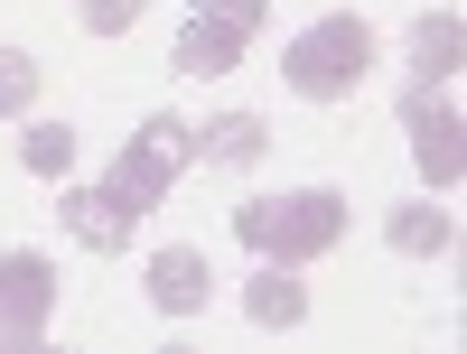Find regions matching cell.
<instances>
[{"label":"cell","mask_w":467,"mask_h":354,"mask_svg":"<svg viewBox=\"0 0 467 354\" xmlns=\"http://www.w3.org/2000/svg\"><path fill=\"white\" fill-rule=\"evenodd\" d=\"M467 56V19L458 10H420L411 19V85H449Z\"/></svg>","instance_id":"obj_9"},{"label":"cell","mask_w":467,"mask_h":354,"mask_svg":"<svg viewBox=\"0 0 467 354\" xmlns=\"http://www.w3.org/2000/svg\"><path fill=\"white\" fill-rule=\"evenodd\" d=\"M47 318H57V261L47 252H0V354L47 345Z\"/></svg>","instance_id":"obj_4"},{"label":"cell","mask_w":467,"mask_h":354,"mask_svg":"<svg viewBox=\"0 0 467 354\" xmlns=\"http://www.w3.org/2000/svg\"><path fill=\"white\" fill-rule=\"evenodd\" d=\"M140 289H150V308H160V318H206L215 261H206L197 243H160V252L140 261Z\"/></svg>","instance_id":"obj_6"},{"label":"cell","mask_w":467,"mask_h":354,"mask_svg":"<svg viewBox=\"0 0 467 354\" xmlns=\"http://www.w3.org/2000/svg\"><path fill=\"white\" fill-rule=\"evenodd\" d=\"M234 233H244V252H262V261H290V270H308V261H327V252L346 243V196H337V187L244 196V206H234Z\"/></svg>","instance_id":"obj_1"},{"label":"cell","mask_w":467,"mask_h":354,"mask_svg":"<svg viewBox=\"0 0 467 354\" xmlns=\"http://www.w3.org/2000/svg\"><path fill=\"white\" fill-rule=\"evenodd\" d=\"M244 318H253V327H271V336L308 327V280H299L290 261H262L253 280H244Z\"/></svg>","instance_id":"obj_8"},{"label":"cell","mask_w":467,"mask_h":354,"mask_svg":"<svg viewBox=\"0 0 467 354\" xmlns=\"http://www.w3.org/2000/svg\"><path fill=\"white\" fill-rule=\"evenodd\" d=\"M19 168H28V177H66V168H75V131H66V122H28V131H19Z\"/></svg>","instance_id":"obj_13"},{"label":"cell","mask_w":467,"mask_h":354,"mask_svg":"<svg viewBox=\"0 0 467 354\" xmlns=\"http://www.w3.org/2000/svg\"><path fill=\"white\" fill-rule=\"evenodd\" d=\"M187 10H206V19H224V28H244V37H253V28L271 19V0H187Z\"/></svg>","instance_id":"obj_16"},{"label":"cell","mask_w":467,"mask_h":354,"mask_svg":"<svg viewBox=\"0 0 467 354\" xmlns=\"http://www.w3.org/2000/svg\"><path fill=\"white\" fill-rule=\"evenodd\" d=\"M187 168H197V122H178V112H150V122L122 140V159H112V196H122V206L131 215H150V206H160V196L187 177Z\"/></svg>","instance_id":"obj_3"},{"label":"cell","mask_w":467,"mask_h":354,"mask_svg":"<svg viewBox=\"0 0 467 354\" xmlns=\"http://www.w3.org/2000/svg\"><path fill=\"white\" fill-rule=\"evenodd\" d=\"M28 103H37V56L28 47H0V122H19Z\"/></svg>","instance_id":"obj_14"},{"label":"cell","mask_w":467,"mask_h":354,"mask_svg":"<svg viewBox=\"0 0 467 354\" xmlns=\"http://www.w3.org/2000/svg\"><path fill=\"white\" fill-rule=\"evenodd\" d=\"M244 47H253L244 28H224V19H206V10H187V28H178V75H234V66H244Z\"/></svg>","instance_id":"obj_10"},{"label":"cell","mask_w":467,"mask_h":354,"mask_svg":"<svg viewBox=\"0 0 467 354\" xmlns=\"http://www.w3.org/2000/svg\"><path fill=\"white\" fill-rule=\"evenodd\" d=\"M383 243L411 252V261H440V252L458 243V215H449V206H431V196H420V206H393V215H383Z\"/></svg>","instance_id":"obj_11"},{"label":"cell","mask_w":467,"mask_h":354,"mask_svg":"<svg viewBox=\"0 0 467 354\" xmlns=\"http://www.w3.org/2000/svg\"><path fill=\"white\" fill-rule=\"evenodd\" d=\"M281 75H290V94H299V103H346V94H356L365 75H374V28H365L356 10L308 19V28L290 37Z\"/></svg>","instance_id":"obj_2"},{"label":"cell","mask_w":467,"mask_h":354,"mask_svg":"<svg viewBox=\"0 0 467 354\" xmlns=\"http://www.w3.org/2000/svg\"><path fill=\"white\" fill-rule=\"evenodd\" d=\"M75 19H85L94 37H131L140 28V0H75Z\"/></svg>","instance_id":"obj_15"},{"label":"cell","mask_w":467,"mask_h":354,"mask_svg":"<svg viewBox=\"0 0 467 354\" xmlns=\"http://www.w3.org/2000/svg\"><path fill=\"white\" fill-rule=\"evenodd\" d=\"M131 224H140V215H131L112 187H66V233H75L85 252H131Z\"/></svg>","instance_id":"obj_7"},{"label":"cell","mask_w":467,"mask_h":354,"mask_svg":"<svg viewBox=\"0 0 467 354\" xmlns=\"http://www.w3.org/2000/svg\"><path fill=\"white\" fill-rule=\"evenodd\" d=\"M262 149H271V131L253 122V112H215V122L197 131V159H206V168H253Z\"/></svg>","instance_id":"obj_12"},{"label":"cell","mask_w":467,"mask_h":354,"mask_svg":"<svg viewBox=\"0 0 467 354\" xmlns=\"http://www.w3.org/2000/svg\"><path fill=\"white\" fill-rule=\"evenodd\" d=\"M402 131H411V159H420V177L431 187H458V168H467V122H458V103H440V85H411L402 94Z\"/></svg>","instance_id":"obj_5"}]
</instances>
